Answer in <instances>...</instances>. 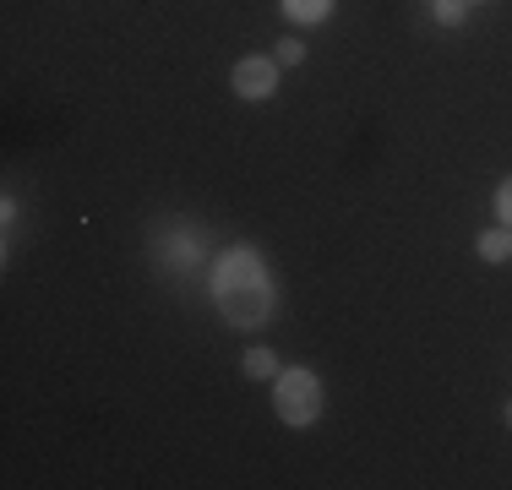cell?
<instances>
[{
  "label": "cell",
  "mask_w": 512,
  "mask_h": 490,
  "mask_svg": "<svg viewBox=\"0 0 512 490\" xmlns=\"http://www.w3.org/2000/svg\"><path fill=\"white\" fill-rule=\"evenodd\" d=\"M207 289H213V305L224 311L229 327H262L278 305L273 273H267L256 245H229V251L207 267Z\"/></svg>",
  "instance_id": "cell-1"
},
{
  "label": "cell",
  "mask_w": 512,
  "mask_h": 490,
  "mask_svg": "<svg viewBox=\"0 0 512 490\" xmlns=\"http://www.w3.org/2000/svg\"><path fill=\"white\" fill-rule=\"evenodd\" d=\"M278 88V60H267V55H246L235 66V93L240 98H251V104H262V98H273Z\"/></svg>",
  "instance_id": "cell-3"
},
{
  "label": "cell",
  "mask_w": 512,
  "mask_h": 490,
  "mask_svg": "<svg viewBox=\"0 0 512 490\" xmlns=\"http://www.w3.org/2000/svg\"><path fill=\"white\" fill-rule=\"evenodd\" d=\"M164 262H169V273H186L191 262H202V245H197V229H186V224H169L164 229Z\"/></svg>",
  "instance_id": "cell-4"
},
{
  "label": "cell",
  "mask_w": 512,
  "mask_h": 490,
  "mask_svg": "<svg viewBox=\"0 0 512 490\" xmlns=\"http://www.w3.org/2000/svg\"><path fill=\"white\" fill-rule=\"evenodd\" d=\"M431 17L442 22V28H463V17H469V6H463V0H431Z\"/></svg>",
  "instance_id": "cell-8"
},
{
  "label": "cell",
  "mask_w": 512,
  "mask_h": 490,
  "mask_svg": "<svg viewBox=\"0 0 512 490\" xmlns=\"http://www.w3.org/2000/svg\"><path fill=\"white\" fill-rule=\"evenodd\" d=\"M496 218L512 229V180H502V191H496Z\"/></svg>",
  "instance_id": "cell-10"
},
{
  "label": "cell",
  "mask_w": 512,
  "mask_h": 490,
  "mask_svg": "<svg viewBox=\"0 0 512 490\" xmlns=\"http://www.w3.org/2000/svg\"><path fill=\"white\" fill-rule=\"evenodd\" d=\"M480 256H485V262H507V256H512V229L502 224V229H485V235H480Z\"/></svg>",
  "instance_id": "cell-5"
},
{
  "label": "cell",
  "mask_w": 512,
  "mask_h": 490,
  "mask_svg": "<svg viewBox=\"0 0 512 490\" xmlns=\"http://www.w3.org/2000/svg\"><path fill=\"white\" fill-rule=\"evenodd\" d=\"M507 425H512V403H507Z\"/></svg>",
  "instance_id": "cell-11"
},
{
  "label": "cell",
  "mask_w": 512,
  "mask_h": 490,
  "mask_svg": "<svg viewBox=\"0 0 512 490\" xmlns=\"http://www.w3.org/2000/svg\"><path fill=\"white\" fill-rule=\"evenodd\" d=\"M289 22H327V11H333V0H284Z\"/></svg>",
  "instance_id": "cell-6"
},
{
  "label": "cell",
  "mask_w": 512,
  "mask_h": 490,
  "mask_svg": "<svg viewBox=\"0 0 512 490\" xmlns=\"http://www.w3.org/2000/svg\"><path fill=\"white\" fill-rule=\"evenodd\" d=\"M246 376L273 382V376H278V354H273V349H246Z\"/></svg>",
  "instance_id": "cell-7"
},
{
  "label": "cell",
  "mask_w": 512,
  "mask_h": 490,
  "mask_svg": "<svg viewBox=\"0 0 512 490\" xmlns=\"http://www.w3.org/2000/svg\"><path fill=\"white\" fill-rule=\"evenodd\" d=\"M463 6H480V0H463Z\"/></svg>",
  "instance_id": "cell-12"
},
{
  "label": "cell",
  "mask_w": 512,
  "mask_h": 490,
  "mask_svg": "<svg viewBox=\"0 0 512 490\" xmlns=\"http://www.w3.org/2000/svg\"><path fill=\"white\" fill-rule=\"evenodd\" d=\"M273 409L284 425H316V414H322V382H316V371L306 365H289V371L273 376Z\"/></svg>",
  "instance_id": "cell-2"
},
{
  "label": "cell",
  "mask_w": 512,
  "mask_h": 490,
  "mask_svg": "<svg viewBox=\"0 0 512 490\" xmlns=\"http://www.w3.org/2000/svg\"><path fill=\"white\" fill-rule=\"evenodd\" d=\"M273 60H278V66H300V60H306V44H300V39H284V44L273 49Z\"/></svg>",
  "instance_id": "cell-9"
}]
</instances>
